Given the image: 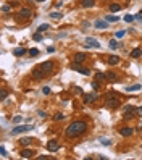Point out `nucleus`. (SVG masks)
I'll use <instances>...</instances> for the list:
<instances>
[{
    "label": "nucleus",
    "mask_w": 142,
    "mask_h": 160,
    "mask_svg": "<svg viewBox=\"0 0 142 160\" xmlns=\"http://www.w3.org/2000/svg\"><path fill=\"white\" fill-rule=\"evenodd\" d=\"M71 70L78 71V73H81V74H86V76L91 74V70H89V68H84V66H81L79 63H73V65H71Z\"/></svg>",
    "instance_id": "5"
},
{
    "label": "nucleus",
    "mask_w": 142,
    "mask_h": 160,
    "mask_svg": "<svg viewBox=\"0 0 142 160\" xmlns=\"http://www.w3.org/2000/svg\"><path fill=\"white\" fill-rule=\"evenodd\" d=\"M47 29H50V24L44 23V24H41V26L37 28V33H44V31H47Z\"/></svg>",
    "instance_id": "25"
},
{
    "label": "nucleus",
    "mask_w": 142,
    "mask_h": 160,
    "mask_svg": "<svg viewBox=\"0 0 142 160\" xmlns=\"http://www.w3.org/2000/svg\"><path fill=\"white\" fill-rule=\"evenodd\" d=\"M23 121V117H21V115H16L15 118H13V123H21Z\"/></svg>",
    "instance_id": "35"
},
{
    "label": "nucleus",
    "mask_w": 142,
    "mask_h": 160,
    "mask_svg": "<svg viewBox=\"0 0 142 160\" xmlns=\"http://www.w3.org/2000/svg\"><path fill=\"white\" fill-rule=\"evenodd\" d=\"M53 120H55V121H61V120H65V115L63 113H55V117H53Z\"/></svg>",
    "instance_id": "30"
},
{
    "label": "nucleus",
    "mask_w": 142,
    "mask_h": 160,
    "mask_svg": "<svg viewBox=\"0 0 142 160\" xmlns=\"http://www.w3.org/2000/svg\"><path fill=\"white\" fill-rule=\"evenodd\" d=\"M87 130V121H84V120H76V121L69 123V126L65 130V134L68 137H78L84 134Z\"/></svg>",
    "instance_id": "1"
},
{
    "label": "nucleus",
    "mask_w": 142,
    "mask_h": 160,
    "mask_svg": "<svg viewBox=\"0 0 142 160\" xmlns=\"http://www.w3.org/2000/svg\"><path fill=\"white\" fill-rule=\"evenodd\" d=\"M47 52H48V53H53V52H55V47H52V45H50V47L47 49Z\"/></svg>",
    "instance_id": "45"
},
{
    "label": "nucleus",
    "mask_w": 142,
    "mask_h": 160,
    "mask_svg": "<svg viewBox=\"0 0 142 160\" xmlns=\"http://www.w3.org/2000/svg\"><path fill=\"white\" fill-rule=\"evenodd\" d=\"M5 99H7V91H5V89H2V92H0V100L5 102Z\"/></svg>",
    "instance_id": "33"
},
{
    "label": "nucleus",
    "mask_w": 142,
    "mask_h": 160,
    "mask_svg": "<svg viewBox=\"0 0 142 160\" xmlns=\"http://www.w3.org/2000/svg\"><path fill=\"white\" fill-rule=\"evenodd\" d=\"M132 133H134V130H132V128H129V126H123L121 130H119V134H121V136H124V137H129V136H132Z\"/></svg>",
    "instance_id": "10"
},
{
    "label": "nucleus",
    "mask_w": 142,
    "mask_h": 160,
    "mask_svg": "<svg viewBox=\"0 0 142 160\" xmlns=\"http://www.w3.org/2000/svg\"><path fill=\"white\" fill-rule=\"evenodd\" d=\"M0 154H2V157H3V158H7V157H8V154H7V149L3 147V146H0Z\"/></svg>",
    "instance_id": "31"
},
{
    "label": "nucleus",
    "mask_w": 142,
    "mask_h": 160,
    "mask_svg": "<svg viewBox=\"0 0 142 160\" xmlns=\"http://www.w3.org/2000/svg\"><path fill=\"white\" fill-rule=\"evenodd\" d=\"M37 115H39L41 118H45V117H47V113L44 112V110H39V112H37Z\"/></svg>",
    "instance_id": "41"
},
{
    "label": "nucleus",
    "mask_w": 142,
    "mask_h": 160,
    "mask_svg": "<svg viewBox=\"0 0 142 160\" xmlns=\"http://www.w3.org/2000/svg\"><path fill=\"white\" fill-rule=\"evenodd\" d=\"M50 18L52 20H60V18H63V11H53L50 13Z\"/></svg>",
    "instance_id": "20"
},
{
    "label": "nucleus",
    "mask_w": 142,
    "mask_h": 160,
    "mask_svg": "<svg viewBox=\"0 0 142 160\" xmlns=\"http://www.w3.org/2000/svg\"><path fill=\"white\" fill-rule=\"evenodd\" d=\"M94 26L97 29H106V28H108V21H106V20H97L94 23Z\"/></svg>",
    "instance_id": "11"
},
{
    "label": "nucleus",
    "mask_w": 142,
    "mask_h": 160,
    "mask_svg": "<svg viewBox=\"0 0 142 160\" xmlns=\"http://www.w3.org/2000/svg\"><path fill=\"white\" fill-rule=\"evenodd\" d=\"M142 113V107H139V108H136V115H140Z\"/></svg>",
    "instance_id": "46"
},
{
    "label": "nucleus",
    "mask_w": 142,
    "mask_h": 160,
    "mask_svg": "<svg viewBox=\"0 0 142 160\" xmlns=\"http://www.w3.org/2000/svg\"><path fill=\"white\" fill-rule=\"evenodd\" d=\"M39 68L42 70L44 76H48V74L53 71V61H44V63H41V66Z\"/></svg>",
    "instance_id": "4"
},
{
    "label": "nucleus",
    "mask_w": 142,
    "mask_h": 160,
    "mask_svg": "<svg viewBox=\"0 0 142 160\" xmlns=\"http://www.w3.org/2000/svg\"><path fill=\"white\" fill-rule=\"evenodd\" d=\"M32 78L37 79V81H41V79H44L45 76H44V73H42L41 68H34V70H32Z\"/></svg>",
    "instance_id": "12"
},
{
    "label": "nucleus",
    "mask_w": 142,
    "mask_h": 160,
    "mask_svg": "<svg viewBox=\"0 0 142 160\" xmlns=\"http://www.w3.org/2000/svg\"><path fill=\"white\" fill-rule=\"evenodd\" d=\"M134 20H137V21H140V23H142V15H140V13H139V15H136Z\"/></svg>",
    "instance_id": "43"
},
{
    "label": "nucleus",
    "mask_w": 142,
    "mask_h": 160,
    "mask_svg": "<svg viewBox=\"0 0 142 160\" xmlns=\"http://www.w3.org/2000/svg\"><path fill=\"white\" fill-rule=\"evenodd\" d=\"M97 99H99V95H97V91H95V92H91V94H84L82 102L84 104H92V102H95Z\"/></svg>",
    "instance_id": "6"
},
{
    "label": "nucleus",
    "mask_w": 142,
    "mask_h": 160,
    "mask_svg": "<svg viewBox=\"0 0 142 160\" xmlns=\"http://www.w3.org/2000/svg\"><path fill=\"white\" fill-rule=\"evenodd\" d=\"M124 34H126V31H118V33L115 34V37H123Z\"/></svg>",
    "instance_id": "39"
},
{
    "label": "nucleus",
    "mask_w": 142,
    "mask_h": 160,
    "mask_svg": "<svg viewBox=\"0 0 142 160\" xmlns=\"http://www.w3.org/2000/svg\"><path fill=\"white\" fill-rule=\"evenodd\" d=\"M139 89H142V86H140V84H134V86L126 87V92H136V91H139Z\"/></svg>",
    "instance_id": "19"
},
{
    "label": "nucleus",
    "mask_w": 142,
    "mask_h": 160,
    "mask_svg": "<svg viewBox=\"0 0 142 160\" xmlns=\"http://www.w3.org/2000/svg\"><path fill=\"white\" fill-rule=\"evenodd\" d=\"M58 149H60V144L55 139H52V141L47 142V150H48V152H57Z\"/></svg>",
    "instance_id": "8"
},
{
    "label": "nucleus",
    "mask_w": 142,
    "mask_h": 160,
    "mask_svg": "<svg viewBox=\"0 0 142 160\" xmlns=\"http://www.w3.org/2000/svg\"><path fill=\"white\" fill-rule=\"evenodd\" d=\"M108 45H110V49H112V50H115V49H118V47H119V44L115 41V39H112V41L108 42Z\"/></svg>",
    "instance_id": "26"
},
{
    "label": "nucleus",
    "mask_w": 142,
    "mask_h": 160,
    "mask_svg": "<svg viewBox=\"0 0 142 160\" xmlns=\"http://www.w3.org/2000/svg\"><path fill=\"white\" fill-rule=\"evenodd\" d=\"M86 45L87 47H92V49H100V42L95 41L94 37H87L86 39Z\"/></svg>",
    "instance_id": "9"
},
{
    "label": "nucleus",
    "mask_w": 142,
    "mask_h": 160,
    "mask_svg": "<svg viewBox=\"0 0 142 160\" xmlns=\"http://www.w3.org/2000/svg\"><path fill=\"white\" fill-rule=\"evenodd\" d=\"M134 115H136V108L132 105H126V107H124V115H123L124 118H132Z\"/></svg>",
    "instance_id": "7"
},
{
    "label": "nucleus",
    "mask_w": 142,
    "mask_h": 160,
    "mask_svg": "<svg viewBox=\"0 0 142 160\" xmlns=\"http://www.w3.org/2000/svg\"><path fill=\"white\" fill-rule=\"evenodd\" d=\"M105 105L108 108H118L119 105V95H110V97H105Z\"/></svg>",
    "instance_id": "2"
},
{
    "label": "nucleus",
    "mask_w": 142,
    "mask_h": 160,
    "mask_svg": "<svg viewBox=\"0 0 142 160\" xmlns=\"http://www.w3.org/2000/svg\"><path fill=\"white\" fill-rule=\"evenodd\" d=\"M10 10H11V7H10V5H2V11H3V13H8Z\"/></svg>",
    "instance_id": "37"
},
{
    "label": "nucleus",
    "mask_w": 142,
    "mask_h": 160,
    "mask_svg": "<svg viewBox=\"0 0 142 160\" xmlns=\"http://www.w3.org/2000/svg\"><path fill=\"white\" fill-rule=\"evenodd\" d=\"M26 52H28V50H26V49H23V47H18V49H15V50H13V53H15L16 57H23Z\"/></svg>",
    "instance_id": "17"
},
{
    "label": "nucleus",
    "mask_w": 142,
    "mask_h": 160,
    "mask_svg": "<svg viewBox=\"0 0 142 160\" xmlns=\"http://www.w3.org/2000/svg\"><path fill=\"white\" fill-rule=\"evenodd\" d=\"M94 5H95V0H82V7H86V8H91Z\"/></svg>",
    "instance_id": "21"
},
{
    "label": "nucleus",
    "mask_w": 142,
    "mask_h": 160,
    "mask_svg": "<svg viewBox=\"0 0 142 160\" xmlns=\"http://www.w3.org/2000/svg\"><path fill=\"white\" fill-rule=\"evenodd\" d=\"M105 20H106V21H108V23H116V21L119 20V18H118L116 15H108V16H106V18H105Z\"/></svg>",
    "instance_id": "24"
},
{
    "label": "nucleus",
    "mask_w": 142,
    "mask_h": 160,
    "mask_svg": "<svg viewBox=\"0 0 142 160\" xmlns=\"http://www.w3.org/2000/svg\"><path fill=\"white\" fill-rule=\"evenodd\" d=\"M124 21H126V23H132V21H134V16H132V15H126V16H124Z\"/></svg>",
    "instance_id": "34"
},
{
    "label": "nucleus",
    "mask_w": 142,
    "mask_h": 160,
    "mask_svg": "<svg viewBox=\"0 0 142 160\" xmlns=\"http://www.w3.org/2000/svg\"><path fill=\"white\" fill-rule=\"evenodd\" d=\"M100 142L103 146H112V141H108V139H100Z\"/></svg>",
    "instance_id": "38"
},
{
    "label": "nucleus",
    "mask_w": 142,
    "mask_h": 160,
    "mask_svg": "<svg viewBox=\"0 0 142 160\" xmlns=\"http://www.w3.org/2000/svg\"><path fill=\"white\" fill-rule=\"evenodd\" d=\"M32 124H20V126H16V128H13L11 130V134L15 136V134H21V133H26V131H31L32 130Z\"/></svg>",
    "instance_id": "3"
},
{
    "label": "nucleus",
    "mask_w": 142,
    "mask_h": 160,
    "mask_svg": "<svg viewBox=\"0 0 142 160\" xmlns=\"http://www.w3.org/2000/svg\"><path fill=\"white\" fill-rule=\"evenodd\" d=\"M95 79H97V81H105V79H106V74H103V73H97V74H95Z\"/></svg>",
    "instance_id": "29"
},
{
    "label": "nucleus",
    "mask_w": 142,
    "mask_h": 160,
    "mask_svg": "<svg viewBox=\"0 0 142 160\" xmlns=\"http://www.w3.org/2000/svg\"><path fill=\"white\" fill-rule=\"evenodd\" d=\"M32 13H31V8H21L20 10V18H29Z\"/></svg>",
    "instance_id": "15"
},
{
    "label": "nucleus",
    "mask_w": 142,
    "mask_h": 160,
    "mask_svg": "<svg viewBox=\"0 0 142 160\" xmlns=\"http://www.w3.org/2000/svg\"><path fill=\"white\" fill-rule=\"evenodd\" d=\"M121 10V5H118V3H112L110 5V11H119Z\"/></svg>",
    "instance_id": "28"
},
{
    "label": "nucleus",
    "mask_w": 142,
    "mask_h": 160,
    "mask_svg": "<svg viewBox=\"0 0 142 160\" xmlns=\"http://www.w3.org/2000/svg\"><path fill=\"white\" fill-rule=\"evenodd\" d=\"M42 92H44V94H45V95H48V94H50V87H42Z\"/></svg>",
    "instance_id": "40"
},
{
    "label": "nucleus",
    "mask_w": 142,
    "mask_h": 160,
    "mask_svg": "<svg viewBox=\"0 0 142 160\" xmlns=\"http://www.w3.org/2000/svg\"><path fill=\"white\" fill-rule=\"evenodd\" d=\"M140 15H142V11H140Z\"/></svg>",
    "instance_id": "48"
},
{
    "label": "nucleus",
    "mask_w": 142,
    "mask_h": 160,
    "mask_svg": "<svg viewBox=\"0 0 142 160\" xmlns=\"http://www.w3.org/2000/svg\"><path fill=\"white\" fill-rule=\"evenodd\" d=\"M105 74H106V79H108V81H116V79H118L116 74H115L113 71H108V73H105Z\"/></svg>",
    "instance_id": "23"
},
{
    "label": "nucleus",
    "mask_w": 142,
    "mask_h": 160,
    "mask_svg": "<svg viewBox=\"0 0 142 160\" xmlns=\"http://www.w3.org/2000/svg\"><path fill=\"white\" fill-rule=\"evenodd\" d=\"M119 61H121V58L116 55H112V57H108V65H118Z\"/></svg>",
    "instance_id": "16"
},
{
    "label": "nucleus",
    "mask_w": 142,
    "mask_h": 160,
    "mask_svg": "<svg viewBox=\"0 0 142 160\" xmlns=\"http://www.w3.org/2000/svg\"><path fill=\"white\" fill-rule=\"evenodd\" d=\"M29 55L31 57H37L39 55V50H37V49H29Z\"/></svg>",
    "instance_id": "32"
},
{
    "label": "nucleus",
    "mask_w": 142,
    "mask_h": 160,
    "mask_svg": "<svg viewBox=\"0 0 142 160\" xmlns=\"http://www.w3.org/2000/svg\"><path fill=\"white\" fill-rule=\"evenodd\" d=\"M140 55H142V50H140V49H134V50L131 52V57H132V58H139Z\"/></svg>",
    "instance_id": "22"
},
{
    "label": "nucleus",
    "mask_w": 142,
    "mask_h": 160,
    "mask_svg": "<svg viewBox=\"0 0 142 160\" xmlns=\"http://www.w3.org/2000/svg\"><path fill=\"white\" fill-rule=\"evenodd\" d=\"M74 92H76V94H82V89L81 87H74Z\"/></svg>",
    "instance_id": "44"
},
{
    "label": "nucleus",
    "mask_w": 142,
    "mask_h": 160,
    "mask_svg": "<svg viewBox=\"0 0 142 160\" xmlns=\"http://www.w3.org/2000/svg\"><path fill=\"white\" fill-rule=\"evenodd\" d=\"M20 155H21L23 158H31V157L34 155V152H32L31 149H23V150L20 152Z\"/></svg>",
    "instance_id": "14"
},
{
    "label": "nucleus",
    "mask_w": 142,
    "mask_h": 160,
    "mask_svg": "<svg viewBox=\"0 0 142 160\" xmlns=\"http://www.w3.org/2000/svg\"><path fill=\"white\" fill-rule=\"evenodd\" d=\"M36 2H45V0H36Z\"/></svg>",
    "instance_id": "47"
},
{
    "label": "nucleus",
    "mask_w": 142,
    "mask_h": 160,
    "mask_svg": "<svg viewBox=\"0 0 142 160\" xmlns=\"http://www.w3.org/2000/svg\"><path fill=\"white\" fill-rule=\"evenodd\" d=\"M32 39H34L36 42H41L44 37H42V34H41V33H37V31H36V33H34V36H32Z\"/></svg>",
    "instance_id": "27"
},
{
    "label": "nucleus",
    "mask_w": 142,
    "mask_h": 160,
    "mask_svg": "<svg viewBox=\"0 0 142 160\" xmlns=\"http://www.w3.org/2000/svg\"><path fill=\"white\" fill-rule=\"evenodd\" d=\"M32 141H34L32 137H21V139H20V144H21V146H29Z\"/></svg>",
    "instance_id": "18"
},
{
    "label": "nucleus",
    "mask_w": 142,
    "mask_h": 160,
    "mask_svg": "<svg viewBox=\"0 0 142 160\" xmlns=\"http://www.w3.org/2000/svg\"><path fill=\"white\" fill-rule=\"evenodd\" d=\"M37 158L39 160H47V158H50V155H39Z\"/></svg>",
    "instance_id": "42"
},
{
    "label": "nucleus",
    "mask_w": 142,
    "mask_h": 160,
    "mask_svg": "<svg viewBox=\"0 0 142 160\" xmlns=\"http://www.w3.org/2000/svg\"><path fill=\"white\" fill-rule=\"evenodd\" d=\"M92 87H94V91H99V89H100V84H99V81H97V79L92 83Z\"/></svg>",
    "instance_id": "36"
},
{
    "label": "nucleus",
    "mask_w": 142,
    "mask_h": 160,
    "mask_svg": "<svg viewBox=\"0 0 142 160\" xmlns=\"http://www.w3.org/2000/svg\"><path fill=\"white\" fill-rule=\"evenodd\" d=\"M86 58H87L86 53L79 52V53H76V55H74V63H82V61H86Z\"/></svg>",
    "instance_id": "13"
}]
</instances>
